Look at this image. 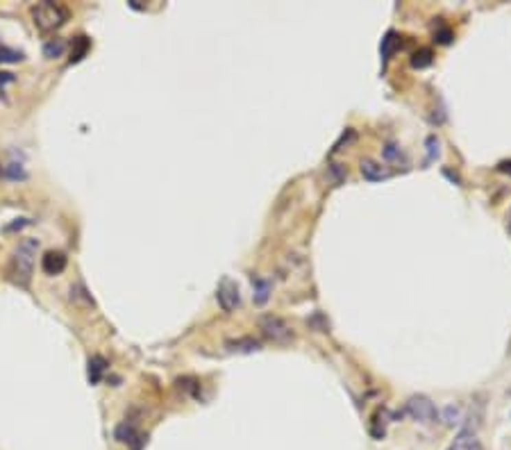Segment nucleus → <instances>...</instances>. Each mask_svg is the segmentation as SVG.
Segmentation results:
<instances>
[{"instance_id":"obj_1","label":"nucleus","mask_w":511,"mask_h":450,"mask_svg":"<svg viewBox=\"0 0 511 450\" xmlns=\"http://www.w3.org/2000/svg\"><path fill=\"white\" fill-rule=\"evenodd\" d=\"M36 248H39V241H36V239H23V241H19V246L14 248L10 266H7V273H10V280L14 285H19L23 289L30 287Z\"/></svg>"},{"instance_id":"obj_2","label":"nucleus","mask_w":511,"mask_h":450,"mask_svg":"<svg viewBox=\"0 0 511 450\" xmlns=\"http://www.w3.org/2000/svg\"><path fill=\"white\" fill-rule=\"evenodd\" d=\"M32 19L34 25L39 32H53L57 27H62L69 19V10L62 3H50V0H43V3H36L32 7Z\"/></svg>"},{"instance_id":"obj_3","label":"nucleus","mask_w":511,"mask_h":450,"mask_svg":"<svg viewBox=\"0 0 511 450\" xmlns=\"http://www.w3.org/2000/svg\"><path fill=\"white\" fill-rule=\"evenodd\" d=\"M259 330H261V335L268 341H273V344H289V341L294 339L291 325L284 321L282 316H275V314L259 316Z\"/></svg>"},{"instance_id":"obj_4","label":"nucleus","mask_w":511,"mask_h":450,"mask_svg":"<svg viewBox=\"0 0 511 450\" xmlns=\"http://www.w3.org/2000/svg\"><path fill=\"white\" fill-rule=\"evenodd\" d=\"M405 414L407 416H412L414 421H418V423H434V421L439 418L436 405L423 394L409 398L407 405H405Z\"/></svg>"},{"instance_id":"obj_5","label":"nucleus","mask_w":511,"mask_h":450,"mask_svg":"<svg viewBox=\"0 0 511 450\" xmlns=\"http://www.w3.org/2000/svg\"><path fill=\"white\" fill-rule=\"evenodd\" d=\"M114 437L126 444L130 450H143V446L148 444V434H143L132 421H123V423L114 430Z\"/></svg>"},{"instance_id":"obj_6","label":"nucleus","mask_w":511,"mask_h":450,"mask_svg":"<svg viewBox=\"0 0 511 450\" xmlns=\"http://www.w3.org/2000/svg\"><path fill=\"white\" fill-rule=\"evenodd\" d=\"M216 300L221 305L223 311H235L241 305V294H239V285L232 278H223L218 282L216 289Z\"/></svg>"},{"instance_id":"obj_7","label":"nucleus","mask_w":511,"mask_h":450,"mask_svg":"<svg viewBox=\"0 0 511 450\" xmlns=\"http://www.w3.org/2000/svg\"><path fill=\"white\" fill-rule=\"evenodd\" d=\"M41 268H43V273H48V275H60L64 268H67V255L60 250H48L46 255L41 257Z\"/></svg>"},{"instance_id":"obj_8","label":"nucleus","mask_w":511,"mask_h":450,"mask_svg":"<svg viewBox=\"0 0 511 450\" xmlns=\"http://www.w3.org/2000/svg\"><path fill=\"white\" fill-rule=\"evenodd\" d=\"M448 450H484V446H482V441L475 437V432L464 430L457 434L455 441L448 446Z\"/></svg>"},{"instance_id":"obj_9","label":"nucleus","mask_w":511,"mask_h":450,"mask_svg":"<svg viewBox=\"0 0 511 450\" xmlns=\"http://www.w3.org/2000/svg\"><path fill=\"white\" fill-rule=\"evenodd\" d=\"M228 351L230 353H257L259 348H261V344L257 339H252V337H241V339H232V341H228Z\"/></svg>"},{"instance_id":"obj_10","label":"nucleus","mask_w":511,"mask_h":450,"mask_svg":"<svg viewBox=\"0 0 511 450\" xmlns=\"http://www.w3.org/2000/svg\"><path fill=\"white\" fill-rule=\"evenodd\" d=\"M361 176L368 180V182H379V180L389 178V173H386L382 166L373 159H361Z\"/></svg>"},{"instance_id":"obj_11","label":"nucleus","mask_w":511,"mask_h":450,"mask_svg":"<svg viewBox=\"0 0 511 450\" xmlns=\"http://www.w3.org/2000/svg\"><path fill=\"white\" fill-rule=\"evenodd\" d=\"M89 48H91V39L84 37V34H80V37H75V39H73V43H71V57H69V62L71 64L80 62L86 53H89Z\"/></svg>"},{"instance_id":"obj_12","label":"nucleus","mask_w":511,"mask_h":450,"mask_svg":"<svg viewBox=\"0 0 511 450\" xmlns=\"http://www.w3.org/2000/svg\"><path fill=\"white\" fill-rule=\"evenodd\" d=\"M107 371V359L96 355V357L89 359V382L91 384H98L102 380V375Z\"/></svg>"},{"instance_id":"obj_13","label":"nucleus","mask_w":511,"mask_h":450,"mask_svg":"<svg viewBox=\"0 0 511 450\" xmlns=\"http://www.w3.org/2000/svg\"><path fill=\"white\" fill-rule=\"evenodd\" d=\"M252 289H254L252 298H254V303H257V305H264L268 300V296H271V282L261 280V278H254V275H252Z\"/></svg>"},{"instance_id":"obj_14","label":"nucleus","mask_w":511,"mask_h":450,"mask_svg":"<svg viewBox=\"0 0 511 450\" xmlns=\"http://www.w3.org/2000/svg\"><path fill=\"white\" fill-rule=\"evenodd\" d=\"M443 421L448 425H462L466 416H464V410L457 407V405H448V407L443 410Z\"/></svg>"},{"instance_id":"obj_15","label":"nucleus","mask_w":511,"mask_h":450,"mask_svg":"<svg viewBox=\"0 0 511 450\" xmlns=\"http://www.w3.org/2000/svg\"><path fill=\"white\" fill-rule=\"evenodd\" d=\"M0 173H3L5 178H10V180H25L27 178V173L23 171V166L16 164V162L5 164L3 169H0Z\"/></svg>"},{"instance_id":"obj_16","label":"nucleus","mask_w":511,"mask_h":450,"mask_svg":"<svg viewBox=\"0 0 511 450\" xmlns=\"http://www.w3.org/2000/svg\"><path fill=\"white\" fill-rule=\"evenodd\" d=\"M429 64H432V50L423 48V50H418V53H414V57H412L414 69H425V67H429Z\"/></svg>"},{"instance_id":"obj_17","label":"nucleus","mask_w":511,"mask_h":450,"mask_svg":"<svg viewBox=\"0 0 511 450\" xmlns=\"http://www.w3.org/2000/svg\"><path fill=\"white\" fill-rule=\"evenodd\" d=\"M64 48H67L64 39H50L46 46H43V55H46V57H60L64 53Z\"/></svg>"},{"instance_id":"obj_18","label":"nucleus","mask_w":511,"mask_h":450,"mask_svg":"<svg viewBox=\"0 0 511 450\" xmlns=\"http://www.w3.org/2000/svg\"><path fill=\"white\" fill-rule=\"evenodd\" d=\"M398 46V34L396 32H386V37L382 39V57H384V62L389 60L391 57V53H393V48Z\"/></svg>"},{"instance_id":"obj_19","label":"nucleus","mask_w":511,"mask_h":450,"mask_svg":"<svg viewBox=\"0 0 511 450\" xmlns=\"http://www.w3.org/2000/svg\"><path fill=\"white\" fill-rule=\"evenodd\" d=\"M403 157V152L396 146V143H386L384 146V159L386 162H398V159Z\"/></svg>"},{"instance_id":"obj_20","label":"nucleus","mask_w":511,"mask_h":450,"mask_svg":"<svg viewBox=\"0 0 511 450\" xmlns=\"http://www.w3.org/2000/svg\"><path fill=\"white\" fill-rule=\"evenodd\" d=\"M436 155H439V139L432 134L427 137V159H434Z\"/></svg>"},{"instance_id":"obj_21","label":"nucleus","mask_w":511,"mask_h":450,"mask_svg":"<svg viewBox=\"0 0 511 450\" xmlns=\"http://www.w3.org/2000/svg\"><path fill=\"white\" fill-rule=\"evenodd\" d=\"M16 60H23V55L14 53V50H7V48H0V62H16Z\"/></svg>"},{"instance_id":"obj_22","label":"nucleus","mask_w":511,"mask_h":450,"mask_svg":"<svg viewBox=\"0 0 511 450\" xmlns=\"http://www.w3.org/2000/svg\"><path fill=\"white\" fill-rule=\"evenodd\" d=\"M434 37H436V41H439V43H450L452 41V30H450V27H441L439 32H434Z\"/></svg>"},{"instance_id":"obj_23","label":"nucleus","mask_w":511,"mask_h":450,"mask_svg":"<svg viewBox=\"0 0 511 450\" xmlns=\"http://www.w3.org/2000/svg\"><path fill=\"white\" fill-rule=\"evenodd\" d=\"M498 171L509 173V176H511V159H505V162H500V164H498Z\"/></svg>"},{"instance_id":"obj_24","label":"nucleus","mask_w":511,"mask_h":450,"mask_svg":"<svg viewBox=\"0 0 511 450\" xmlns=\"http://www.w3.org/2000/svg\"><path fill=\"white\" fill-rule=\"evenodd\" d=\"M12 73H0V84H5V82H12Z\"/></svg>"}]
</instances>
